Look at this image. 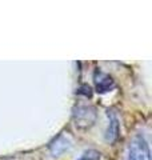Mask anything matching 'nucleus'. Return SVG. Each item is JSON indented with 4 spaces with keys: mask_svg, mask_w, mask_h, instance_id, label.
<instances>
[{
    "mask_svg": "<svg viewBox=\"0 0 152 160\" xmlns=\"http://www.w3.org/2000/svg\"><path fill=\"white\" fill-rule=\"evenodd\" d=\"M108 118H109V124H108L107 131H105V140L108 143H114L119 138L120 124H119V119L115 112H108Z\"/></svg>",
    "mask_w": 152,
    "mask_h": 160,
    "instance_id": "nucleus-4",
    "label": "nucleus"
},
{
    "mask_svg": "<svg viewBox=\"0 0 152 160\" xmlns=\"http://www.w3.org/2000/svg\"><path fill=\"white\" fill-rule=\"evenodd\" d=\"M127 160H151V151L144 135L138 133L131 140Z\"/></svg>",
    "mask_w": 152,
    "mask_h": 160,
    "instance_id": "nucleus-2",
    "label": "nucleus"
},
{
    "mask_svg": "<svg viewBox=\"0 0 152 160\" xmlns=\"http://www.w3.org/2000/svg\"><path fill=\"white\" fill-rule=\"evenodd\" d=\"M80 160H100V153L95 151V149H89V151L84 153V156Z\"/></svg>",
    "mask_w": 152,
    "mask_h": 160,
    "instance_id": "nucleus-6",
    "label": "nucleus"
},
{
    "mask_svg": "<svg viewBox=\"0 0 152 160\" xmlns=\"http://www.w3.org/2000/svg\"><path fill=\"white\" fill-rule=\"evenodd\" d=\"M73 124L78 129L87 131L91 127H94L98 119V111L94 106H78L73 109Z\"/></svg>",
    "mask_w": 152,
    "mask_h": 160,
    "instance_id": "nucleus-1",
    "label": "nucleus"
},
{
    "mask_svg": "<svg viewBox=\"0 0 152 160\" xmlns=\"http://www.w3.org/2000/svg\"><path fill=\"white\" fill-rule=\"evenodd\" d=\"M95 84H96V91L99 93H105L115 87V80L109 75L99 71L95 73Z\"/></svg>",
    "mask_w": 152,
    "mask_h": 160,
    "instance_id": "nucleus-3",
    "label": "nucleus"
},
{
    "mask_svg": "<svg viewBox=\"0 0 152 160\" xmlns=\"http://www.w3.org/2000/svg\"><path fill=\"white\" fill-rule=\"evenodd\" d=\"M68 148H69V143H68V140L64 135L58 136L52 143L49 144L51 153H52L53 156H60V155H62L64 151H67Z\"/></svg>",
    "mask_w": 152,
    "mask_h": 160,
    "instance_id": "nucleus-5",
    "label": "nucleus"
}]
</instances>
